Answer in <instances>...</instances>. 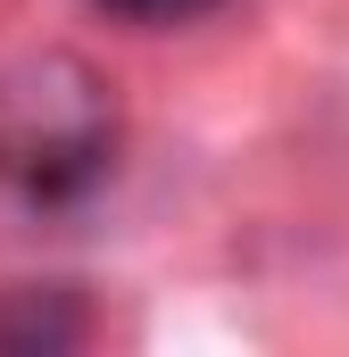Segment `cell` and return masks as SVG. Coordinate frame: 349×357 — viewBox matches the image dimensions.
<instances>
[{
    "mask_svg": "<svg viewBox=\"0 0 349 357\" xmlns=\"http://www.w3.org/2000/svg\"><path fill=\"white\" fill-rule=\"evenodd\" d=\"M91 8H108V17H125V25H191V17H208L216 0H91Z\"/></svg>",
    "mask_w": 349,
    "mask_h": 357,
    "instance_id": "cell-1",
    "label": "cell"
}]
</instances>
